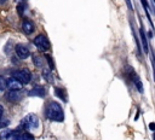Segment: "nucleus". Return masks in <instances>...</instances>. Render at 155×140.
<instances>
[{
	"label": "nucleus",
	"mask_w": 155,
	"mask_h": 140,
	"mask_svg": "<svg viewBox=\"0 0 155 140\" xmlns=\"http://www.w3.org/2000/svg\"><path fill=\"white\" fill-rule=\"evenodd\" d=\"M46 117L51 121L62 122L64 119V112L62 106L57 101H51L46 106Z\"/></svg>",
	"instance_id": "obj_1"
},
{
	"label": "nucleus",
	"mask_w": 155,
	"mask_h": 140,
	"mask_svg": "<svg viewBox=\"0 0 155 140\" xmlns=\"http://www.w3.org/2000/svg\"><path fill=\"white\" fill-rule=\"evenodd\" d=\"M12 77H15L16 80H18L22 84H27L30 82L31 80V74L28 69H21V70H16L12 72Z\"/></svg>",
	"instance_id": "obj_2"
},
{
	"label": "nucleus",
	"mask_w": 155,
	"mask_h": 140,
	"mask_svg": "<svg viewBox=\"0 0 155 140\" xmlns=\"http://www.w3.org/2000/svg\"><path fill=\"white\" fill-rule=\"evenodd\" d=\"M22 124H23V127L25 129H36L39 127V118H38L36 115L29 113V115H27L24 117Z\"/></svg>",
	"instance_id": "obj_3"
},
{
	"label": "nucleus",
	"mask_w": 155,
	"mask_h": 140,
	"mask_svg": "<svg viewBox=\"0 0 155 140\" xmlns=\"http://www.w3.org/2000/svg\"><path fill=\"white\" fill-rule=\"evenodd\" d=\"M34 45L41 49V51H47L50 48V42H48V39L45 36V35H38L35 39H34Z\"/></svg>",
	"instance_id": "obj_4"
},
{
	"label": "nucleus",
	"mask_w": 155,
	"mask_h": 140,
	"mask_svg": "<svg viewBox=\"0 0 155 140\" xmlns=\"http://www.w3.org/2000/svg\"><path fill=\"white\" fill-rule=\"evenodd\" d=\"M18 132L11 130V129H4L0 134V140H17L18 139Z\"/></svg>",
	"instance_id": "obj_5"
},
{
	"label": "nucleus",
	"mask_w": 155,
	"mask_h": 140,
	"mask_svg": "<svg viewBox=\"0 0 155 140\" xmlns=\"http://www.w3.org/2000/svg\"><path fill=\"white\" fill-rule=\"evenodd\" d=\"M15 51H16V54H17V57H18L19 59H25V58L29 57V49H28L24 45H22V43L16 45Z\"/></svg>",
	"instance_id": "obj_6"
},
{
	"label": "nucleus",
	"mask_w": 155,
	"mask_h": 140,
	"mask_svg": "<svg viewBox=\"0 0 155 140\" xmlns=\"http://www.w3.org/2000/svg\"><path fill=\"white\" fill-rule=\"evenodd\" d=\"M6 87L10 91H21L22 87H23V84L18 80H16L15 77H10V78L6 80Z\"/></svg>",
	"instance_id": "obj_7"
},
{
	"label": "nucleus",
	"mask_w": 155,
	"mask_h": 140,
	"mask_svg": "<svg viewBox=\"0 0 155 140\" xmlns=\"http://www.w3.org/2000/svg\"><path fill=\"white\" fill-rule=\"evenodd\" d=\"M34 23L31 22V21H29V19H24L23 21V23H22V30L25 33V34H31L33 31H34Z\"/></svg>",
	"instance_id": "obj_8"
},
{
	"label": "nucleus",
	"mask_w": 155,
	"mask_h": 140,
	"mask_svg": "<svg viewBox=\"0 0 155 140\" xmlns=\"http://www.w3.org/2000/svg\"><path fill=\"white\" fill-rule=\"evenodd\" d=\"M30 97H45L46 94V89L41 86H38V87H34L31 91H29L28 93Z\"/></svg>",
	"instance_id": "obj_9"
},
{
	"label": "nucleus",
	"mask_w": 155,
	"mask_h": 140,
	"mask_svg": "<svg viewBox=\"0 0 155 140\" xmlns=\"http://www.w3.org/2000/svg\"><path fill=\"white\" fill-rule=\"evenodd\" d=\"M19 91H10L7 94H6V98H7V100L8 101H18V100H21V98H22V95L18 93Z\"/></svg>",
	"instance_id": "obj_10"
},
{
	"label": "nucleus",
	"mask_w": 155,
	"mask_h": 140,
	"mask_svg": "<svg viewBox=\"0 0 155 140\" xmlns=\"http://www.w3.org/2000/svg\"><path fill=\"white\" fill-rule=\"evenodd\" d=\"M139 34H140V39H142L143 49H144V52L147 53V52H148V49H149V47H148V40H147V37H145V33H144L143 28H140V29H139Z\"/></svg>",
	"instance_id": "obj_11"
},
{
	"label": "nucleus",
	"mask_w": 155,
	"mask_h": 140,
	"mask_svg": "<svg viewBox=\"0 0 155 140\" xmlns=\"http://www.w3.org/2000/svg\"><path fill=\"white\" fill-rule=\"evenodd\" d=\"M33 63L36 68H42L44 66V58L41 56L35 54V56H33Z\"/></svg>",
	"instance_id": "obj_12"
},
{
	"label": "nucleus",
	"mask_w": 155,
	"mask_h": 140,
	"mask_svg": "<svg viewBox=\"0 0 155 140\" xmlns=\"http://www.w3.org/2000/svg\"><path fill=\"white\" fill-rule=\"evenodd\" d=\"M54 94L58 97V98H61L63 101H67V94H65V91L63 89V88H56L54 89Z\"/></svg>",
	"instance_id": "obj_13"
},
{
	"label": "nucleus",
	"mask_w": 155,
	"mask_h": 140,
	"mask_svg": "<svg viewBox=\"0 0 155 140\" xmlns=\"http://www.w3.org/2000/svg\"><path fill=\"white\" fill-rule=\"evenodd\" d=\"M125 72H126V76H127L130 80L134 81V80L137 78V76H136V74H134V70H133L131 66H127V68L125 69Z\"/></svg>",
	"instance_id": "obj_14"
},
{
	"label": "nucleus",
	"mask_w": 155,
	"mask_h": 140,
	"mask_svg": "<svg viewBox=\"0 0 155 140\" xmlns=\"http://www.w3.org/2000/svg\"><path fill=\"white\" fill-rule=\"evenodd\" d=\"M17 140H34V136L28 132H23V133L18 134V139Z\"/></svg>",
	"instance_id": "obj_15"
},
{
	"label": "nucleus",
	"mask_w": 155,
	"mask_h": 140,
	"mask_svg": "<svg viewBox=\"0 0 155 140\" xmlns=\"http://www.w3.org/2000/svg\"><path fill=\"white\" fill-rule=\"evenodd\" d=\"M42 75L47 78L48 82H52V81H53V80H52V76H51V70H44V71H42Z\"/></svg>",
	"instance_id": "obj_16"
},
{
	"label": "nucleus",
	"mask_w": 155,
	"mask_h": 140,
	"mask_svg": "<svg viewBox=\"0 0 155 140\" xmlns=\"http://www.w3.org/2000/svg\"><path fill=\"white\" fill-rule=\"evenodd\" d=\"M134 83H136V86H137L138 92H139V93H143V84H142V82L139 81V78H138V77L134 80Z\"/></svg>",
	"instance_id": "obj_17"
},
{
	"label": "nucleus",
	"mask_w": 155,
	"mask_h": 140,
	"mask_svg": "<svg viewBox=\"0 0 155 140\" xmlns=\"http://www.w3.org/2000/svg\"><path fill=\"white\" fill-rule=\"evenodd\" d=\"M5 87H6V80L0 75V92L5 91Z\"/></svg>",
	"instance_id": "obj_18"
},
{
	"label": "nucleus",
	"mask_w": 155,
	"mask_h": 140,
	"mask_svg": "<svg viewBox=\"0 0 155 140\" xmlns=\"http://www.w3.org/2000/svg\"><path fill=\"white\" fill-rule=\"evenodd\" d=\"M45 57H46V59H47V63L50 64V70H52V69L54 68V64H53V62H52V58H51L48 54H46Z\"/></svg>",
	"instance_id": "obj_19"
},
{
	"label": "nucleus",
	"mask_w": 155,
	"mask_h": 140,
	"mask_svg": "<svg viewBox=\"0 0 155 140\" xmlns=\"http://www.w3.org/2000/svg\"><path fill=\"white\" fill-rule=\"evenodd\" d=\"M149 129L153 130V132H155V123L154 122H150L149 123Z\"/></svg>",
	"instance_id": "obj_20"
},
{
	"label": "nucleus",
	"mask_w": 155,
	"mask_h": 140,
	"mask_svg": "<svg viewBox=\"0 0 155 140\" xmlns=\"http://www.w3.org/2000/svg\"><path fill=\"white\" fill-rule=\"evenodd\" d=\"M142 2H143V6H144L145 8H148V7H149V5H148V1H147V0H142Z\"/></svg>",
	"instance_id": "obj_21"
},
{
	"label": "nucleus",
	"mask_w": 155,
	"mask_h": 140,
	"mask_svg": "<svg viewBox=\"0 0 155 140\" xmlns=\"http://www.w3.org/2000/svg\"><path fill=\"white\" fill-rule=\"evenodd\" d=\"M148 36H149V37H153V34L149 31V33H148Z\"/></svg>",
	"instance_id": "obj_22"
},
{
	"label": "nucleus",
	"mask_w": 155,
	"mask_h": 140,
	"mask_svg": "<svg viewBox=\"0 0 155 140\" xmlns=\"http://www.w3.org/2000/svg\"><path fill=\"white\" fill-rule=\"evenodd\" d=\"M17 1H24V0H17Z\"/></svg>",
	"instance_id": "obj_23"
},
{
	"label": "nucleus",
	"mask_w": 155,
	"mask_h": 140,
	"mask_svg": "<svg viewBox=\"0 0 155 140\" xmlns=\"http://www.w3.org/2000/svg\"><path fill=\"white\" fill-rule=\"evenodd\" d=\"M154 140H155V134H154Z\"/></svg>",
	"instance_id": "obj_24"
},
{
	"label": "nucleus",
	"mask_w": 155,
	"mask_h": 140,
	"mask_svg": "<svg viewBox=\"0 0 155 140\" xmlns=\"http://www.w3.org/2000/svg\"><path fill=\"white\" fill-rule=\"evenodd\" d=\"M154 1H155V0H154Z\"/></svg>",
	"instance_id": "obj_25"
}]
</instances>
